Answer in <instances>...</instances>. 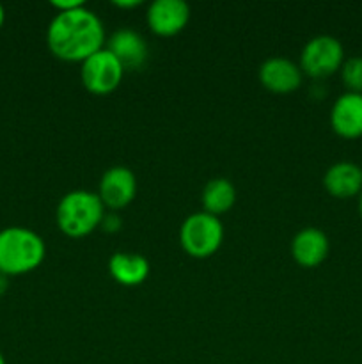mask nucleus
<instances>
[{
  "mask_svg": "<svg viewBox=\"0 0 362 364\" xmlns=\"http://www.w3.org/2000/svg\"><path fill=\"white\" fill-rule=\"evenodd\" d=\"M46 45L64 63H84L103 48L105 27L94 11L85 6L57 13L46 28Z\"/></svg>",
  "mask_w": 362,
  "mask_h": 364,
  "instance_id": "f257e3e1",
  "label": "nucleus"
},
{
  "mask_svg": "<svg viewBox=\"0 0 362 364\" xmlns=\"http://www.w3.org/2000/svg\"><path fill=\"white\" fill-rule=\"evenodd\" d=\"M45 256V240L31 228L9 226L0 231V272L6 276L32 272Z\"/></svg>",
  "mask_w": 362,
  "mask_h": 364,
  "instance_id": "f03ea898",
  "label": "nucleus"
},
{
  "mask_svg": "<svg viewBox=\"0 0 362 364\" xmlns=\"http://www.w3.org/2000/svg\"><path fill=\"white\" fill-rule=\"evenodd\" d=\"M105 217V206L96 192L71 191L60 198L55 210L59 230L66 237L82 238L99 228Z\"/></svg>",
  "mask_w": 362,
  "mask_h": 364,
  "instance_id": "7ed1b4c3",
  "label": "nucleus"
},
{
  "mask_svg": "<svg viewBox=\"0 0 362 364\" xmlns=\"http://www.w3.org/2000/svg\"><path fill=\"white\" fill-rule=\"evenodd\" d=\"M224 242V226L220 217L206 212L188 215L180 228V244L188 256L197 259L209 258Z\"/></svg>",
  "mask_w": 362,
  "mask_h": 364,
  "instance_id": "20e7f679",
  "label": "nucleus"
},
{
  "mask_svg": "<svg viewBox=\"0 0 362 364\" xmlns=\"http://www.w3.org/2000/svg\"><path fill=\"white\" fill-rule=\"evenodd\" d=\"M344 63V48L334 36L322 34L309 39L300 53L302 73L311 78H327L341 70Z\"/></svg>",
  "mask_w": 362,
  "mask_h": 364,
  "instance_id": "39448f33",
  "label": "nucleus"
},
{
  "mask_svg": "<svg viewBox=\"0 0 362 364\" xmlns=\"http://www.w3.org/2000/svg\"><path fill=\"white\" fill-rule=\"evenodd\" d=\"M82 82L92 95L105 96L116 91L124 77V68L103 46L82 63Z\"/></svg>",
  "mask_w": 362,
  "mask_h": 364,
  "instance_id": "423d86ee",
  "label": "nucleus"
},
{
  "mask_svg": "<svg viewBox=\"0 0 362 364\" xmlns=\"http://www.w3.org/2000/svg\"><path fill=\"white\" fill-rule=\"evenodd\" d=\"M137 176L130 167L114 166L103 173L98 196L103 206L110 210L126 208L137 196Z\"/></svg>",
  "mask_w": 362,
  "mask_h": 364,
  "instance_id": "0eeeda50",
  "label": "nucleus"
},
{
  "mask_svg": "<svg viewBox=\"0 0 362 364\" xmlns=\"http://www.w3.org/2000/svg\"><path fill=\"white\" fill-rule=\"evenodd\" d=\"M146 20L156 36L170 38L187 27L190 20V6L185 0H155L149 4Z\"/></svg>",
  "mask_w": 362,
  "mask_h": 364,
  "instance_id": "6e6552de",
  "label": "nucleus"
},
{
  "mask_svg": "<svg viewBox=\"0 0 362 364\" xmlns=\"http://www.w3.org/2000/svg\"><path fill=\"white\" fill-rule=\"evenodd\" d=\"M259 82L268 91L277 95H287L302 85L300 66L287 57H270L259 66Z\"/></svg>",
  "mask_w": 362,
  "mask_h": 364,
  "instance_id": "1a4fd4ad",
  "label": "nucleus"
},
{
  "mask_svg": "<svg viewBox=\"0 0 362 364\" xmlns=\"http://www.w3.org/2000/svg\"><path fill=\"white\" fill-rule=\"evenodd\" d=\"M105 48L119 60L124 71L141 70L148 59V43L130 27L117 28L116 32H112Z\"/></svg>",
  "mask_w": 362,
  "mask_h": 364,
  "instance_id": "9d476101",
  "label": "nucleus"
},
{
  "mask_svg": "<svg viewBox=\"0 0 362 364\" xmlns=\"http://www.w3.org/2000/svg\"><path fill=\"white\" fill-rule=\"evenodd\" d=\"M330 127L339 137H362V95L343 92L330 109Z\"/></svg>",
  "mask_w": 362,
  "mask_h": 364,
  "instance_id": "9b49d317",
  "label": "nucleus"
},
{
  "mask_svg": "<svg viewBox=\"0 0 362 364\" xmlns=\"http://www.w3.org/2000/svg\"><path fill=\"white\" fill-rule=\"evenodd\" d=\"M330 251L329 237L318 228H304L291 240V256L305 269L322 265Z\"/></svg>",
  "mask_w": 362,
  "mask_h": 364,
  "instance_id": "f8f14e48",
  "label": "nucleus"
},
{
  "mask_svg": "<svg viewBox=\"0 0 362 364\" xmlns=\"http://www.w3.org/2000/svg\"><path fill=\"white\" fill-rule=\"evenodd\" d=\"M323 187L332 198L350 199L362 192V167L353 162H336L325 171Z\"/></svg>",
  "mask_w": 362,
  "mask_h": 364,
  "instance_id": "ddd939ff",
  "label": "nucleus"
},
{
  "mask_svg": "<svg viewBox=\"0 0 362 364\" xmlns=\"http://www.w3.org/2000/svg\"><path fill=\"white\" fill-rule=\"evenodd\" d=\"M149 262L138 252H116L109 259V274L121 287L133 288L144 283L149 276Z\"/></svg>",
  "mask_w": 362,
  "mask_h": 364,
  "instance_id": "4468645a",
  "label": "nucleus"
},
{
  "mask_svg": "<svg viewBox=\"0 0 362 364\" xmlns=\"http://www.w3.org/2000/svg\"><path fill=\"white\" fill-rule=\"evenodd\" d=\"M202 212L220 217L236 203V187L227 178H213L202 188Z\"/></svg>",
  "mask_w": 362,
  "mask_h": 364,
  "instance_id": "2eb2a0df",
  "label": "nucleus"
},
{
  "mask_svg": "<svg viewBox=\"0 0 362 364\" xmlns=\"http://www.w3.org/2000/svg\"><path fill=\"white\" fill-rule=\"evenodd\" d=\"M341 80L348 92H361L362 95V57H348L341 66Z\"/></svg>",
  "mask_w": 362,
  "mask_h": 364,
  "instance_id": "dca6fc26",
  "label": "nucleus"
},
{
  "mask_svg": "<svg viewBox=\"0 0 362 364\" xmlns=\"http://www.w3.org/2000/svg\"><path fill=\"white\" fill-rule=\"evenodd\" d=\"M50 4H52L53 9H57V13H66V11H73L85 6L84 0H52Z\"/></svg>",
  "mask_w": 362,
  "mask_h": 364,
  "instance_id": "f3484780",
  "label": "nucleus"
},
{
  "mask_svg": "<svg viewBox=\"0 0 362 364\" xmlns=\"http://www.w3.org/2000/svg\"><path fill=\"white\" fill-rule=\"evenodd\" d=\"M99 226L103 228V230L105 231H117L121 228V219H119V215H117V213H105V217H103V220H102V224H99Z\"/></svg>",
  "mask_w": 362,
  "mask_h": 364,
  "instance_id": "a211bd4d",
  "label": "nucleus"
},
{
  "mask_svg": "<svg viewBox=\"0 0 362 364\" xmlns=\"http://www.w3.org/2000/svg\"><path fill=\"white\" fill-rule=\"evenodd\" d=\"M114 6L121 7V9H131V7L141 6V0H114Z\"/></svg>",
  "mask_w": 362,
  "mask_h": 364,
  "instance_id": "6ab92c4d",
  "label": "nucleus"
},
{
  "mask_svg": "<svg viewBox=\"0 0 362 364\" xmlns=\"http://www.w3.org/2000/svg\"><path fill=\"white\" fill-rule=\"evenodd\" d=\"M7 290V276L0 272V295Z\"/></svg>",
  "mask_w": 362,
  "mask_h": 364,
  "instance_id": "aec40b11",
  "label": "nucleus"
},
{
  "mask_svg": "<svg viewBox=\"0 0 362 364\" xmlns=\"http://www.w3.org/2000/svg\"><path fill=\"white\" fill-rule=\"evenodd\" d=\"M4 20H6V9H4V6L0 4V27L4 25Z\"/></svg>",
  "mask_w": 362,
  "mask_h": 364,
  "instance_id": "412c9836",
  "label": "nucleus"
},
{
  "mask_svg": "<svg viewBox=\"0 0 362 364\" xmlns=\"http://www.w3.org/2000/svg\"><path fill=\"white\" fill-rule=\"evenodd\" d=\"M358 213H361V217H362V192L358 194Z\"/></svg>",
  "mask_w": 362,
  "mask_h": 364,
  "instance_id": "4be33fe9",
  "label": "nucleus"
},
{
  "mask_svg": "<svg viewBox=\"0 0 362 364\" xmlns=\"http://www.w3.org/2000/svg\"><path fill=\"white\" fill-rule=\"evenodd\" d=\"M0 364H6V358H4L2 352H0Z\"/></svg>",
  "mask_w": 362,
  "mask_h": 364,
  "instance_id": "5701e85b",
  "label": "nucleus"
},
{
  "mask_svg": "<svg viewBox=\"0 0 362 364\" xmlns=\"http://www.w3.org/2000/svg\"><path fill=\"white\" fill-rule=\"evenodd\" d=\"M361 167H362V166H361Z\"/></svg>",
  "mask_w": 362,
  "mask_h": 364,
  "instance_id": "b1692460",
  "label": "nucleus"
}]
</instances>
